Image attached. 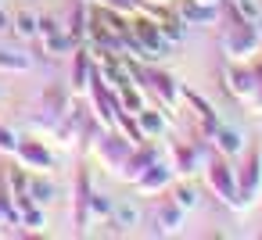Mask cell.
<instances>
[{
	"instance_id": "obj_1",
	"label": "cell",
	"mask_w": 262,
	"mask_h": 240,
	"mask_svg": "<svg viewBox=\"0 0 262 240\" xmlns=\"http://www.w3.org/2000/svg\"><path fill=\"white\" fill-rule=\"evenodd\" d=\"M219 47H223V58L226 61H237V65H251L262 51V33L258 26H248L241 18L230 15V29L219 36Z\"/></svg>"
},
{
	"instance_id": "obj_2",
	"label": "cell",
	"mask_w": 262,
	"mask_h": 240,
	"mask_svg": "<svg viewBox=\"0 0 262 240\" xmlns=\"http://www.w3.org/2000/svg\"><path fill=\"white\" fill-rule=\"evenodd\" d=\"M129 33H133V40H137V47H140V58H137V61H144V65H158V61L169 58V40L162 36L158 18L137 11V15L129 18Z\"/></svg>"
},
{
	"instance_id": "obj_3",
	"label": "cell",
	"mask_w": 262,
	"mask_h": 240,
	"mask_svg": "<svg viewBox=\"0 0 262 240\" xmlns=\"http://www.w3.org/2000/svg\"><path fill=\"white\" fill-rule=\"evenodd\" d=\"M133 79L147 90V97L158 104V108H176L180 101H183V90H180V83L169 76V72H158V68H144V61H133Z\"/></svg>"
},
{
	"instance_id": "obj_4",
	"label": "cell",
	"mask_w": 262,
	"mask_h": 240,
	"mask_svg": "<svg viewBox=\"0 0 262 240\" xmlns=\"http://www.w3.org/2000/svg\"><path fill=\"white\" fill-rule=\"evenodd\" d=\"M258 72L251 68V65H237V61H226V68H223V90L233 97V101H241V104H251V97L258 93Z\"/></svg>"
},
{
	"instance_id": "obj_5",
	"label": "cell",
	"mask_w": 262,
	"mask_h": 240,
	"mask_svg": "<svg viewBox=\"0 0 262 240\" xmlns=\"http://www.w3.org/2000/svg\"><path fill=\"white\" fill-rule=\"evenodd\" d=\"M205 176H208V190H212L223 204L241 208V197H237V169H233L226 158L208 161V165H205Z\"/></svg>"
},
{
	"instance_id": "obj_6",
	"label": "cell",
	"mask_w": 262,
	"mask_h": 240,
	"mask_svg": "<svg viewBox=\"0 0 262 240\" xmlns=\"http://www.w3.org/2000/svg\"><path fill=\"white\" fill-rule=\"evenodd\" d=\"M36 40L43 43V54H47V58H58V54H65V51H76V47H79V43L69 36V29H65L54 15H40Z\"/></svg>"
},
{
	"instance_id": "obj_7",
	"label": "cell",
	"mask_w": 262,
	"mask_h": 240,
	"mask_svg": "<svg viewBox=\"0 0 262 240\" xmlns=\"http://www.w3.org/2000/svg\"><path fill=\"white\" fill-rule=\"evenodd\" d=\"M133 147H140V143H133V140H126L122 133H115V129H101V136H97V147H94V154L112 169V172H119V165L133 154Z\"/></svg>"
},
{
	"instance_id": "obj_8",
	"label": "cell",
	"mask_w": 262,
	"mask_h": 240,
	"mask_svg": "<svg viewBox=\"0 0 262 240\" xmlns=\"http://www.w3.org/2000/svg\"><path fill=\"white\" fill-rule=\"evenodd\" d=\"M15 158H18V165L29 169V172H51V169H54V151H51L43 140H36V136H22Z\"/></svg>"
},
{
	"instance_id": "obj_9",
	"label": "cell",
	"mask_w": 262,
	"mask_h": 240,
	"mask_svg": "<svg viewBox=\"0 0 262 240\" xmlns=\"http://www.w3.org/2000/svg\"><path fill=\"white\" fill-rule=\"evenodd\" d=\"M172 186V169L162 161V158H155L137 179H133V190L140 194V197H158V194H165Z\"/></svg>"
},
{
	"instance_id": "obj_10",
	"label": "cell",
	"mask_w": 262,
	"mask_h": 240,
	"mask_svg": "<svg viewBox=\"0 0 262 240\" xmlns=\"http://www.w3.org/2000/svg\"><path fill=\"white\" fill-rule=\"evenodd\" d=\"M258 183H262V154H248V161L237 169V197H241V208H248L258 197Z\"/></svg>"
},
{
	"instance_id": "obj_11",
	"label": "cell",
	"mask_w": 262,
	"mask_h": 240,
	"mask_svg": "<svg viewBox=\"0 0 262 240\" xmlns=\"http://www.w3.org/2000/svg\"><path fill=\"white\" fill-rule=\"evenodd\" d=\"M11 204H15L18 226H26L29 233H40V229L47 226V211H43V204H36L29 194H15V197H11Z\"/></svg>"
},
{
	"instance_id": "obj_12",
	"label": "cell",
	"mask_w": 262,
	"mask_h": 240,
	"mask_svg": "<svg viewBox=\"0 0 262 240\" xmlns=\"http://www.w3.org/2000/svg\"><path fill=\"white\" fill-rule=\"evenodd\" d=\"M133 118H137V129H140V136H144V140H162V136H165V129H169L165 108H158L155 101H151L144 111H137Z\"/></svg>"
},
{
	"instance_id": "obj_13",
	"label": "cell",
	"mask_w": 262,
	"mask_h": 240,
	"mask_svg": "<svg viewBox=\"0 0 262 240\" xmlns=\"http://www.w3.org/2000/svg\"><path fill=\"white\" fill-rule=\"evenodd\" d=\"M172 11H176L187 26H219V8L198 4V0H180V4H172Z\"/></svg>"
},
{
	"instance_id": "obj_14",
	"label": "cell",
	"mask_w": 262,
	"mask_h": 240,
	"mask_svg": "<svg viewBox=\"0 0 262 240\" xmlns=\"http://www.w3.org/2000/svg\"><path fill=\"white\" fill-rule=\"evenodd\" d=\"M90 76H94V58H90V47L79 43L72 51V93H86L90 90Z\"/></svg>"
},
{
	"instance_id": "obj_15",
	"label": "cell",
	"mask_w": 262,
	"mask_h": 240,
	"mask_svg": "<svg viewBox=\"0 0 262 240\" xmlns=\"http://www.w3.org/2000/svg\"><path fill=\"white\" fill-rule=\"evenodd\" d=\"M208 140L215 143V151H219L223 158H237V154L244 151V133H241L237 126H223V122H219Z\"/></svg>"
},
{
	"instance_id": "obj_16",
	"label": "cell",
	"mask_w": 262,
	"mask_h": 240,
	"mask_svg": "<svg viewBox=\"0 0 262 240\" xmlns=\"http://www.w3.org/2000/svg\"><path fill=\"white\" fill-rule=\"evenodd\" d=\"M183 208L172 201V197H162L158 204H155V226H158V233H176L180 226H183Z\"/></svg>"
},
{
	"instance_id": "obj_17",
	"label": "cell",
	"mask_w": 262,
	"mask_h": 240,
	"mask_svg": "<svg viewBox=\"0 0 262 240\" xmlns=\"http://www.w3.org/2000/svg\"><path fill=\"white\" fill-rule=\"evenodd\" d=\"M115 97H119V108L126 111V115H137V111H144L147 104H151V97H147V90L133 79V83H122L119 90H115Z\"/></svg>"
},
{
	"instance_id": "obj_18",
	"label": "cell",
	"mask_w": 262,
	"mask_h": 240,
	"mask_svg": "<svg viewBox=\"0 0 262 240\" xmlns=\"http://www.w3.org/2000/svg\"><path fill=\"white\" fill-rule=\"evenodd\" d=\"M36 204H43V208H51L54 201H58V183L51 179V172H29V190H26Z\"/></svg>"
},
{
	"instance_id": "obj_19",
	"label": "cell",
	"mask_w": 262,
	"mask_h": 240,
	"mask_svg": "<svg viewBox=\"0 0 262 240\" xmlns=\"http://www.w3.org/2000/svg\"><path fill=\"white\" fill-rule=\"evenodd\" d=\"M90 172L86 169H79V176H76V211H72V219H76V226H90Z\"/></svg>"
},
{
	"instance_id": "obj_20",
	"label": "cell",
	"mask_w": 262,
	"mask_h": 240,
	"mask_svg": "<svg viewBox=\"0 0 262 240\" xmlns=\"http://www.w3.org/2000/svg\"><path fill=\"white\" fill-rule=\"evenodd\" d=\"M69 93H72V90H65V86L51 83V86L43 90V111H47L51 118H61V115H69V111H72V108H69Z\"/></svg>"
},
{
	"instance_id": "obj_21",
	"label": "cell",
	"mask_w": 262,
	"mask_h": 240,
	"mask_svg": "<svg viewBox=\"0 0 262 240\" xmlns=\"http://www.w3.org/2000/svg\"><path fill=\"white\" fill-rule=\"evenodd\" d=\"M112 226H119V229H133V226H140V204L129 201V197L115 201V204H112Z\"/></svg>"
},
{
	"instance_id": "obj_22",
	"label": "cell",
	"mask_w": 262,
	"mask_h": 240,
	"mask_svg": "<svg viewBox=\"0 0 262 240\" xmlns=\"http://www.w3.org/2000/svg\"><path fill=\"white\" fill-rule=\"evenodd\" d=\"M36 29H40V15L33 8H22V11L11 15V33L18 40H36Z\"/></svg>"
},
{
	"instance_id": "obj_23",
	"label": "cell",
	"mask_w": 262,
	"mask_h": 240,
	"mask_svg": "<svg viewBox=\"0 0 262 240\" xmlns=\"http://www.w3.org/2000/svg\"><path fill=\"white\" fill-rule=\"evenodd\" d=\"M33 68V58L26 51H8V47H0V72H11V76H22Z\"/></svg>"
},
{
	"instance_id": "obj_24",
	"label": "cell",
	"mask_w": 262,
	"mask_h": 240,
	"mask_svg": "<svg viewBox=\"0 0 262 240\" xmlns=\"http://www.w3.org/2000/svg\"><path fill=\"white\" fill-rule=\"evenodd\" d=\"M230 15L248 22V26H258L262 22V0H230Z\"/></svg>"
},
{
	"instance_id": "obj_25",
	"label": "cell",
	"mask_w": 262,
	"mask_h": 240,
	"mask_svg": "<svg viewBox=\"0 0 262 240\" xmlns=\"http://www.w3.org/2000/svg\"><path fill=\"white\" fill-rule=\"evenodd\" d=\"M172 161H176V172H183V176H190V172L201 169V154H198V147H190V143H180L176 154H172Z\"/></svg>"
},
{
	"instance_id": "obj_26",
	"label": "cell",
	"mask_w": 262,
	"mask_h": 240,
	"mask_svg": "<svg viewBox=\"0 0 262 240\" xmlns=\"http://www.w3.org/2000/svg\"><path fill=\"white\" fill-rule=\"evenodd\" d=\"M169 197H172V201H176V204H180L183 211H194V208L201 204V190H198L194 183H176Z\"/></svg>"
},
{
	"instance_id": "obj_27",
	"label": "cell",
	"mask_w": 262,
	"mask_h": 240,
	"mask_svg": "<svg viewBox=\"0 0 262 240\" xmlns=\"http://www.w3.org/2000/svg\"><path fill=\"white\" fill-rule=\"evenodd\" d=\"M112 197L108 194H90V222H101V219H112Z\"/></svg>"
},
{
	"instance_id": "obj_28",
	"label": "cell",
	"mask_w": 262,
	"mask_h": 240,
	"mask_svg": "<svg viewBox=\"0 0 262 240\" xmlns=\"http://www.w3.org/2000/svg\"><path fill=\"white\" fill-rule=\"evenodd\" d=\"M26 190H29V169L18 165V169L8 172V194L15 197V194H26Z\"/></svg>"
},
{
	"instance_id": "obj_29",
	"label": "cell",
	"mask_w": 262,
	"mask_h": 240,
	"mask_svg": "<svg viewBox=\"0 0 262 240\" xmlns=\"http://www.w3.org/2000/svg\"><path fill=\"white\" fill-rule=\"evenodd\" d=\"M101 8H112V11H119V15H126V18H133L137 11H140V0H97Z\"/></svg>"
},
{
	"instance_id": "obj_30",
	"label": "cell",
	"mask_w": 262,
	"mask_h": 240,
	"mask_svg": "<svg viewBox=\"0 0 262 240\" xmlns=\"http://www.w3.org/2000/svg\"><path fill=\"white\" fill-rule=\"evenodd\" d=\"M4 226H18V215H15V204H11L8 190L0 194V229H4Z\"/></svg>"
},
{
	"instance_id": "obj_31",
	"label": "cell",
	"mask_w": 262,
	"mask_h": 240,
	"mask_svg": "<svg viewBox=\"0 0 262 240\" xmlns=\"http://www.w3.org/2000/svg\"><path fill=\"white\" fill-rule=\"evenodd\" d=\"M18 133L11 129V126H0V154H15L18 151Z\"/></svg>"
},
{
	"instance_id": "obj_32",
	"label": "cell",
	"mask_w": 262,
	"mask_h": 240,
	"mask_svg": "<svg viewBox=\"0 0 262 240\" xmlns=\"http://www.w3.org/2000/svg\"><path fill=\"white\" fill-rule=\"evenodd\" d=\"M11 33V15L4 11V4H0V36H8Z\"/></svg>"
},
{
	"instance_id": "obj_33",
	"label": "cell",
	"mask_w": 262,
	"mask_h": 240,
	"mask_svg": "<svg viewBox=\"0 0 262 240\" xmlns=\"http://www.w3.org/2000/svg\"><path fill=\"white\" fill-rule=\"evenodd\" d=\"M251 111H255V115H262V86H258V93L251 97Z\"/></svg>"
},
{
	"instance_id": "obj_34",
	"label": "cell",
	"mask_w": 262,
	"mask_h": 240,
	"mask_svg": "<svg viewBox=\"0 0 262 240\" xmlns=\"http://www.w3.org/2000/svg\"><path fill=\"white\" fill-rule=\"evenodd\" d=\"M140 4H144V8H169L172 0H140Z\"/></svg>"
},
{
	"instance_id": "obj_35",
	"label": "cell",
	"mask_w": 262,
	"mask_h": 240,
	"mask_svg": "<svg viewBox=\"0 0 262 240\" xmlns=\"http://www.w3.org/2000/svg\"><path fill=\"white\" fill-rule=\"evenodd\" d=\"M198 4H208V8H219V4H223V0H198Z\"/></svg>"
},
{
	"instance_id": "obj_36",
	"label": "cell",
	"mask_w": 262,
	"mask_h": 240,
	"mask_svg": "<svg viewBox=\"0 0 262 240\" xmlns=\"http://www.w3.org/2000/svg\"><path fill=\"white\" fill-rule=\"evenodd\" d=\"M83 4H97V0H83Z\"/></svg>"
}]
</instances>
